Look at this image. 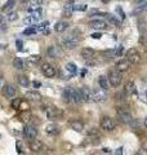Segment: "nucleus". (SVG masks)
Returning <instances> with one entry per match:
<instances>
[{
	"label": "nucleus",
	"instance_id": "1",
	"mask_svg": "<svg viewBox=\"0 0 147 155\" xmlns=\"http://www.w3.org/2000/svg\"><path fill=\"white\" fill-rule=\"evenodd\" d=\"M125 60L132 65H138L141 62V54L136 48H130V49L126 51V53H125Z\"/></svg>",
	"mask_w": 147,
	"mask_h": 155
},
{
	"label": "nucleus",
	"instance_id": "2",
	"mask_svg": "<svg viewBox=\"0 0 147 155\" xmlns=\"http://www.w3.org/2000/svg\"><path fill=\"white\" fill-rule=\"evenodd\" d=\"M79 36H75V35H68L66 36L65 39L62 40V44L65 48H67V49H74L77 44H79Z\"/></svg>",
	"mask_w": 147,
	"mask_h": 155
},
{
	"label": "nucleus",
	"instance_id": "3",
	"mask_svg": "<svg viewBox=\"0 0 147 155\" xmlns=\"http://www.w3.org/2000/svg\"><path fill=\"white\" fill-rule=\"evenodd\" d=\"M101 128L103 130L110 132V130H114L116 128V123L110 116H105V118H102V120H101Z\"/></svg>",
	"mask_w": 147,
	"mask_h": 155
},
{
	"label": "nucleus",
	"instance_id": "4",
	"mask_svg": "<svg viewBox=\"0 0 147 155\" xmlns=\"http://www.w3.org/2000/svg\"><path fill=\"white\" fill-rule=\"evenodd\" d=\"M117 118L124 124H132V122H133V116L126 110H120V109L117 110Z\"/></svg>",
	"mask_w": 147,
	"mask_h": 155
},
{
	"label": "nucleus",
	"instance_id": "5",
	"mask_svg": "<svg viewBox=\"0 0 147 155\" xmlns=\"http://www.w3.org/2000/svg\"><path fill=\"white\" fill-rule=\"evenodd\" d=\"M121 72H119L117 70H114V71H110L109 74V83L110 85L112 87H117L120 83H121Z\"/></svg>",
	"mask_w": 147,
	"mask_h": 155
},
{
	"label": "nucleus",
	"instance_id": "6",
	"mask_svg": "<svg viewBox=\"0 0 147 155\" xmlns=\"http://www.w3.org/2000/svg\"><path fill=\"white\" fill-rule=\"evenodd\" d=\"M23 136L26 137L27 140H30V141H32V140L36 138L38 136V129L35 125H26L24 127V130H23Z\"/></svg>",
	"mask_w": 147,
	"mask_h": 155
},
{
	"label": "nucleus",
	"instance_id": "7",
	"mask_svg": "<svg viewBox=\"0 0 147 155\" xmlns=\"http://www.w3.org/2000/svg\"><path fill=\"white\" fill-rule=\"evenodd\" d=\"M107 100V94H106V91L98 88V89H94L93 91V101L96 102L101 104V102H105Z\"/></svg>",
	"mask_w": 147,
	"mask_h": 155
},
{
	"label": "nucleus",
	"instance_id": "8",
	"mask_svg": "<svg viewBox=\"0 0 147 155\" xmlns=\"http://www.w3.org/2000/svg\"><path fill=\"white\" fill-rule=\"evenodd\" d=\"M40 18H41V11H40V9H38V11L34 12L31 16H28V17L24 18L23 22L26 23V25H35L38 21H40Z\"/></svg>",
	"mask_w": 147,
	"mask_h": 155
},
{
	"label": "nucleus",
	"instance_id": "9",
	"mask_svg": "<svg viewBox=\"0 0 147 155\" xmlns=\"http://www.w3.org/2000/svg\"><path fill=\"white\" fill-rule=\"evenodd\" d=\"M44 113H45L48 119H54L62 114L57 107H53V106H45V107H44Z\"/></svg>",
	"mask_w": 147,
	"mask_h": 155
},
{
	"label": "nucleus",
	"instance_id": "10",
	"mask_svg": "<svg viewBox=\"0 0 147 155\" xmlns=\"http://www.w3.org/2000/svg\"><path fill=\"white\" fill-rule=\"evenodd\" d=\"M89 26L92 28H96V30H106V28L109 27L107 22L103 21V19H93V21H90Z\"/></svg>",
	"mask_w": 147,
	"mask_h": 155
},
{
	"label": "nucleus",
	"instance_id": "11",
	"mask_svg": "<svg viewBox=\"0 0 147 155\" xmlns=\"http://www.w3.org/2000/svg\"><path fill=\"white\" fill-rule=\"evenodd\" d=\"M80 93H81V98L84 102H90V101H93V92L88 88V87H81Z\"/></svg>",
	"mask_w": 147,
	"mask_h": 155
},
{
	"label": "nucleus",
	"instance_id": "12",
	"mask_svg": "<svg viewBox=\"0 0 147 155\" xmlns=\"http://www.w3.org/2000/svg\"><path fill=\"white\" fill-rule=\"evenodd\" d=\"M41 71L47 78H53L56 76V69L51 64H43L41 65Z\"/></svg>",
	"mask_w": 147,
	"mask_h": 155
},
{
	"label": "nucleus",
	"instance_id": "13",
	"mask_svg": "<svg viewBox=\"0 0 147 155\" xmlns=\"http://www.w3.org/2000/svg\"><path fill=\"white\" fill-rule=\"evenodd\" d=\"M44 143L41 141H39V140H32V141H30V150L32 153H41L44 150Z\"/></svg>",
	"mask_w": 147,
	"mask_h": 155
},
{
	"label": "nucleus",
	"instance_id": "14",
	"mask_svg": "<svg viewBox=\"0 0 147 155\" xmlns=\"http://www.w3.org/2000/svg\"><path fill=\"white\" fill-rule=\"evenodd\" d=\"M124 92H125L126 94H129V96L136 94V93H137V87H136V84H134V81L129 80L128 83L125 84V87H124Z\"/></svg>",
	"mask_w": 147,
	"mask_h": 155
},
{
	"label": "nucleus",
	"instance_id": "15",
	"mask_svg": "<svg viewBox=\"0 0 147 155\" xmlns=\"http://www.w3.org/2000/svg\"><path fill=\"white\" fill-rule=\"evenodd\" d=\"M47 54L49 57H52V58H58L61 56V51H60V48L56 47V45H51L47 49Z\"/></svg>",
	"mask_w": 147,
	"mask_h": 155
},
{
	"label": "nucleus",
	"instance_id": "16",
	"mask_svg": "<svg viewBox=\"0 0 147 155\" xmlns=\"http://www.w3.org/2000/svg\"><path fill=\"white\" fill-rule=\"evenodd\" d=\"M43 4V0H30L28 2V7H27V11L28 12H35L38 11L39 8H40V5Z\"/></svg>",
	"mask_w": 147,
	"mask_h": 155
},
{
	"label": "nucleus",
	"instance_id": "17",
	"mask_svg": "<svg viewBox=\"0 0 147 155\" xmlns=\"http://www.w3.org/2000/svg\"><path fill=\"white\" fill-rule=\"evenodd\" d=\"M80 53H81V57L84 58L85 61H89L92 58H94L93 57L94 56V49H92V48H83Z\"/></svg>",
	"mask_w": 147,
	"mask_h": 155
},
{
	"label": "nucleus",
	"instance_id": "18",
	"mask_svg": "<svg viewBox=\"0 0 147 155\" xmlns=\"http://www.w3.org/2000/svg\"><path fill=\"white\" fill-rule=\"evenodd\" d=\"M130 67V64L126 60H121L116 64V70L119 72H124V71H128Z\"/></svg>",
	"mask_w": 147,
	"mask_h": 155
},
{
	"label": "nucleus",
	"instance_id": "19",
	"mask_svg": "<svg viewBox=\"0 0 147 155\" xmlns=\"http://www.w3.org/2000/svg\"><path fill=\"white\" fill-rule=\"evenodd\" d=\"M71 101H74L75 104H80L83 101L80 89H75V88H72L71 87Z\"/></svg>",
	"mask_w": 147,
	"mask_h": 155
},
{
	"label": "nucleus",
	"instance_id": "20",
	"mask_svg": "<svg viewBox=\"0 0 147 155\" xmlns=\"http://www.w3.org/2000/svg\"><path fill=\"white\" fill-rule=\"evenodd\" d=\"M4 96H5L7 98H14V96H16V88L11 84L5 85L4 87Z\"/></svg>",
	"mask_w": 147,
	"mask_h": 155
},
{
	"label": "nucleus",
	"instance_id": "21",
	"mask_svg": "<svg viewBox=\"0 0 147 155\" xmlns=\"http://www.w3.org/2000/svg\"><path fill=\"white\" fill-rule=\"evenodd\" d=\"M24 97L28 100H32V101H40L41 100V94L39 93L38 91H28L24 93Z\"/></svg>",
	"mask_w": 147,
	"mask_h": 155
},
{
	"label": "nucleus",
	"instance_id": "22",
	"mask_svg": "<svg viewBox=\"0 0 147 155\" xmlns=\"http://www.w3.org/2000/svg\"><path fill=\"white\" fill-rule=\"evenodd\" d=\"M98 84H100V88L103 89V91H107L110 87V83H109V78L105 76V75H101L98 78Z\"/></svg>",
	"mask_w": 147,
	"mask_h": 155
},
{
	"label": "nucleus",
	"instance_id": "23",
	"mask_svg": "<svg viewBox=\"0 0 147 155\" xmlns=\"http://www.w3.org/2000/svg\"><path fill=\"white\" fill-rule=\"evenodd\" d=\"M68 26L70 25H68L66 21H58L54 25V30H56V32H63V31L67 30Z\"/></svg>",
	"mask_w": 147,
	"mask_h": 155
},
{
	"label": "nucleus",
	"instance_id": "24",
	"mask_svg": "<svg viewBox=\"0 0 147 155\" xmlns=\"http://www.w3.org/2000/svg\"><path fill=\"white\" fill-rule=\"evenodd\" d=\"M71 128L74 130H76V132H81V130L84 129V124H83V122H80V120H72Z\"/></svg>",
	"mask_w": 147,
	"mask_h": 155
},
{
	"label": "nucleus",
	"instance_id": "25",
	"mask_svg": "<svg viewBox=\"0 0 147 155\" xmlns=\"http://www.w3.org/2000/svg\"><path fill=\"white\" fill-rule=\"evenodd\" d=\"M143 12H147V3H143V4H141V5H137V8L132 12V14H133V16H139V14L143 13Z\"/></svg>",
	"mask_w": 147,
	"mask_h": 155
},
{
	"label": "nucleus",
	"instance_id": "26",
	"mask_svg": "<svg viewBox=\"0 0 147 155\" xmlns=\"http://www.w3.org/2000/svg\"><path fill=\"white\" fill-rule=\"evenodd\" d=\"M74 12V4L72 3H67L65 8H63V16L65 17H71Z\"/></svg>",
	"mask_w": 147,
	"mask_h": 155
},
{
	"label": "nucleus",
	"instance_id": "27",
	"mask_svg": "<svg viewBox=\"0 0 147 155\" xmlns=\"http://www.w3.org/2000/svg\"><path fill=\"white\" fill-rule=\"evenodd\" d=\"M14 5H16V0H8V2L3 5L2 11H3V12H5V13H7V12H11L12 9L14 8Z\"/></svg>",
	"mask_w": 147,
	"mask_h": 155
},
{
	"label": "nucleus",
	"instance_id": "28",
	"mask_svg": "<svg viewBox=\"0 0 147 155\" xmlns=\"http://www.w3.org/2000/svg\"><path fill=\"white\" fill-rule=\"evenodd\" d=\"M45 132L48 134H57L60 130H58V127L56 124H48L45 127Z\"/></svg>",
	"mask_w": 147,
	"mask_h": 155
},
{
	"label": "nucleus",
	"instance_id": "29",
	"mask_svg": "<svg viewBox=\"0 0 147 155\" xmlns=\"http://www.w3.org/2000/svg\"><path fill=\"white\" fill-rule=\"evenodd\" d=\"M13 66L16 67L17 70H23L24 69V64H23L22 58H19V57L14 58V60H13Z\"/></svg>",
	"mask_w": 147,
	"mask_h": 155
},
{
	"label": "nucleus",
	"instance_id": "30",
	"mask_svg": "<svg viewBox=\"0 0 147 155\" xmlns=\"http://www.w3.org/2000/svg\"><path fill=\"white\" fill-rule=\"evenodd\" d=\"M17 80H18V84L22 85V87H24V88H26V87L30 84V80H28V78H27L26 75H19V76L17 78Z\"/></svg>",
	"mask_w": 147,
	"mask_h": 155
},
{
	"label": "nucleus",
	"instance_id": "31",
	"mask_svg": "<svg viewBox=\"0 0 147 155\" xmlns=\"http://www.w3.org/2000/svg\"><path fill=\"white\" fill-rule=\"evenodd\" d=\"M66 71H68L71 75H74V74H76L77 67H76L75 64H72V62H68V64L66 65Z\"/></svg>",
	"mask_w": 147,
	"mask_h": 155
},
{
	"label": "nucleus",
	"instance_id": "32",
	"mask_svg": "<svg viewBox=\"0 0 147 155\" xmlns=\"http://www.w3.org/2000/svg\"><path fill=\"white\" fill-rule=\"evenodd\" d=\"M102 56L106 57V58H115V49H107L102 52Z\"/></svg>",
	"mask_w": 147,
	"mask_h": 155
},
{
	"label": "nucleus",
	"instance_id": "33",
	"mask_svg": "<svg viewBox=\"0 0 147 155\" xmlns=\"http://www.w3.org/2000/svg\"><path fill=\"white\" fill-rule=\"evenodd\" d=\"M63 98H65L66 102H70L71 101V87H68L63 91Z\"/></svg>",
	"mask_w": 147,
	"mask_h": 155
},
{
	"label": "nucleus",
	"instance_id": "34",
	"mask_svg": "<svg viewBox=\"0 0 147 155\" xmlns=\"http://www.w3.org/2000/svg\"><path fill=\"white\" fill-rule=\"evenodd\" d=\"M41 60V56L40 54H32L28 57V61L31 62V64H38V62H40Z\"/></svg>",
	"mask_w": 147,
	"mask_h": 155
},
{
	"label": "nucleus",
	"instance_id": "35",
	"mask_svg": "<svg viewBox=\"0 0 147 155\" xmlns=\"http://www.w3.org/2000/svg\"><path fill=\"white\" fill-rule=\"evenodd\" d=\"M107 18H109V21L112 23V25H115L116 27H120V21H117V19L114 16H111V14H107Z\"/></svg>",
	"mask_w": 147,
	"mask_h": 155
},
{
	"label": "nucleus",
	"instance_id": "36",
	"mask_svg": "<svg viewBox=\"0 0 147 155\" xmlns=\"http://www.w3.org/2000/svg\"><path fill=\"white\" fill-rule=\"evenodd\" d=\"M38 30H36V26H31V27H28L26 28V30L23 31V35H32V34H35Z\"/></svg>",
	"mask_w": 147,
	"mask_h": 155
},
{
	"label": "nucleus",
	"instance_id": "37",
	"mask_svg": "<svg viewBox=\"0 0 147 155\" xmlns=\"http://www.w3.org/2000/svg\"><path fill=\"white\" fill-rule=\"evenodd\" d=\"M7 18H8V21H9V22L16 21V19L18 18V13H17V12H11V13L8 14V17H7Z\"/></svg>",
	"mask_w": 147,
	"mask_h": 155
},
{
	"label": "nucleus",
	"instance_id": "38",
	"mask_svg": "<svg viewBox=\"0 0 147 155\" xmlns=\"http://www.w3.org/2000/svg\"><path fill=\"white\" fill-rule=\"evenodd\" d=\"M48 25H49V22H47V21H45V22H41L39 26H36V30H38V31H43V32H44V31L47 30Z\"/></svg>",
	"mask_w": 147,
	"mask_h": 155
},
{
	"label": "nucleus",
	"instance_id": "39",
	"mask_svg": "<svg viewBox=\"0 0 147 155\" xmlns=\"http://www.w3.org/2000/svg\"><path fill=\"white\" fill-rule=\"evenodd\" d=\"M124 53V47L122 45H119L115 49V57H121V54Z\"/></svg>",
	"mask_w": 147,
	"mask_h": 155
},
{
	"label": "nucleus",
	"instance_id": "40",
	"mask_svg": "<svg viewBox=\"0 0 147 155\" xmlns=\"http://www.w3.org/2000/svg\"><path fill=\"white\" fill-rule=\"evenodd\" d=\"M22 100L21 98H14V101L12 102V107L13 109H19V105H21Z\"/></svg>",
	"mask_w": 147,
	"mask_h": 155
},
{
	"label": "nucleus",
	"instance_id": "41",
	"mask_svg": "<svg viewBox=\"0 0 147 155\" xmlns=\"http://www.w3.org/2000/svg\"><path fill=\"white\" fill-rule=\"evenodd\" d=\"M116 13L119 14V18L121 19V21L125 18V13H124V11H122V9H121L120 7H117V8H116Z\"/></svg>",
	"mask_w": 147,
	"mask_h": 155
},
{
	"label": "nucleus",
	"instance_id": "42",
	"mask_svg": "<svg viewBox=\"0 0 147 155\" xmlns=\"http://www.w3.org/2000/svg\"><path fill=\"white\" fill-rule=\"evenodd\" d=\"M74 11H87L85 4H79V5H74Z\"/></svg>",
	"mask_w": 147,
	"mask_h": 155
},
{
	"label": "nucleus",
	"instance_id": "43",
	"mask_svg": "<svg viewBox=\"0 0 147 155\" xmlns=\"http://www.w3.org/2000/svg\"><path fill=\"white\" fill-rule=\"evenodd\" d=\"M138 41H139V43H141V44H142V45H143L145 48H147V38H146V36H141Z\"/></svg>",
	"mask_w": 147,
	"mask_h": 155
},
{
	"label": "nucleus",
	"instance_id": "44",
	"mask_svg": "<svg viewBox=\"0 0 147 155\" xmlns=\"http://www.w3.org/2000/svg\"><path fill=\"white\" fill-rule=\"evenodd\" d=\"M88 136H93V134H97L98 133V129L97 128H90L89 130H88Z\"/></svg>",
	"mask_w": 147,
	"mask_h": 155
},
{
	"label": "nucleus",
	"instance_id": "45",
	"mask_svg": "<svg viewBox=\"0 0 147 155\" xmlns=\"http://www.w3.org/2000/svg\"><path fill=\"white\" fill-rule=\"evenodd\" d=\"M19 110H24V111H27V110H28V105H27V104L21 102V105H19Z\"/></svg>",
	"mask_w": 147,
	"mask_h": 155
},
{
	"label": "nucleus",
	"instance_id": "46",
	"mask_svg": "<svg viewBox=\"0 0 147 155\" xmlns=\"http://www.w3.org/2000/svg\"><path fill=\"white\" fill-rule=\"evenodd\" d=\"M93 39H101L102 38V34L101 32H94V34H92V35H90Z\"/></svg>",
	"mask_w": 147,
	"mask_h": 155
},
{
	"label": "nucleus",
	"instance_id": "47",
	"mask_svg": "<svg viewBox=\"0 0 147 155\" xmlns=\"http://www.w3.org/2000/svg\"><path fill=\"white\" fill-rule=\"evenodd\" d=\"M141 100L143 101V102H147V92H143V93L141 94Z\"/></svg>",
	"mask_w": 147,
	"mask_h": 155
},
{
	"label": "nucleus",
	"instance_id": "48",
	"mask_svg": "<svg viewBox=\"0 0 147 155\" xmlns=\"http://www.w3.org/2000/svg\"><path fill=\"white\" fill-rule=\"evenodd\" d=\"M4 88V76L0 74V89Z\"/></svg>",
	"mask_w": 147,
	"mask_h": 155
},
{
	"label": "nucleus",
	"instance_id": "49",
	"mask_svg": "<svg viewBox=\"0 0 147 155\" xmlns=\"http://www.w3.org/2000/svg\"><path fill=\"white\" fill-rule=\"evenodd\" d=\"M142 149H143L147 153V140H145V141L142 142Z\"/></svg>",
	"mask_w": 147,
	"mask_h": 155
},
{
	"label": "nucleus",
	"instance_id": "50",
	"mask_svg": "<svg viewBox=\"0 0 147 155\" xmlns=\"http://www.w3.org/2000/svg\"><path fill=\"white\" fill-rule=\"evenodd\" d=\"M115 154H116V155H122V147H119V149H116Z\"/></svg>",
	"mask_w": 147,
	"mask_h": 155
},
{
	"label": "nucleus",
	"instance_id": "51",
	"mask_svg": "<svg viewBox=\"0 0 147 155\" xmlns=\"http://www.w3.org/2000/svg\"><path fill=\"white\" fill-rule=\"evenodd\" d=\"M32 85H34V88H39V87H40L41 84L39 83V81H34V83H32Z\"/></svg>",
	"mask_w": 147,
	"mask_h": 155
},
{
	"label": "nucleus",
	"instance_id": "52",
	"mask_svg": "<svg viewBox=\"0 0 147 155\" xmlns=\"http://www.w3.org/2000/svg\"><path fill=\"white\" fill-rule=\"evenodd\" d=\"M17 47H18L19 51L22 49V41H21V40H17Z\"/></svg>",
	"mask_w": 147,
	"mask_h": 155
},
{
	"label": "nucleus",
	"instance_id": "53",
	"mask_svg": "<svg viewBox=\"0 0 147 155\" xmlns=\"http://www.w3.org/2000/svg\"><path fill=\"white\" fill-rule=\"evenodd\" d=\"M134 3L137 4V5H141V4L145 3V0H134Z\"/></svg>",
	"mask_w": 147,
	"mask_h": 155
},
{
	"label": "nucleus",
	"instance_id": "54",
	"mask_svg": "<svg viewBox=\"0 0 147 155\" xmlns=\"http://www.w3.org/2000/svg\"><path fill=\"white\" fill-rule=\"evenodd\" d=\"M143 125H145V127L147 128V116H146V118L143 119Z\"/></svg>",
	"mask_w": 147,
	"mask_h": 155
},
{
	"label": "nucleus",
	"instance_id": "55",
	"mask_svg": "<svg viewBox=\"0 0 147 155\" xmlns=\"http://www.w3.org/2000/svg\"><path fill=\"white\" fill-rule=\"evenodd\" d=\"M3 19H4V17L2 16V13H0V23H2V22H3Z\"/></svg>",
	"mask_w": 147,
	"mask_h": 155
},
{
	"label": "nucleus",
	"instance_id": "56",
	"mask_svg": "<svg viewBox=\"0 0 147 155\" xmlns=\"http://www.w3.org/2000/svg\"><path fill=\"white\" fill-rule=\"evenodd\" d=\"M101 2H102V3H105V4H107V3L110 2V0H101Z\"/></svg>",
	"mask_w": 147,
	"mask_h": 155
},
{
	"label": "nucleus",
	"instance_id": "57",
	"mask_svg": "<svg viewBox=\"0 0 147 155\" xmlns=\"http://www.w3.org/2000/svg\"><path fill=\"white\" fill-rule=\"evenodd\" d=\"M134 155H142V154H141V153H136Z\"/></svg>",
	"mask_w": 147,
	"mask_h": 155
},
{
	"label": "nucleus",
	"instance_id": "58",
	"mask_svg": "<svg viewBox=\"0 0 147 155\" xmlns=\"http://www.w3.org/2000/svg\"><path fill=\"white\" fill-rule=\"evenodd\" d=\"M146 51H147V48H146Z\"/></svg>",
	"mask_w": 147,
	"mask_h": 155
}]
</instances>
